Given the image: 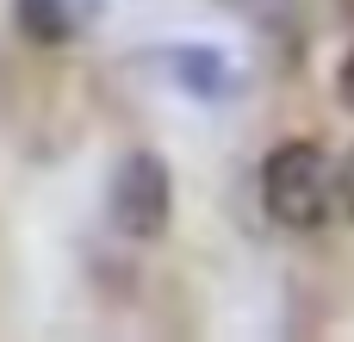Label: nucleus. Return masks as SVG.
<instances>
[{
    "label": "nucleus",
    "mask_w": 354,
    "mask_h": 342,
    "mask_svg": "<svg viewBox=\"0 0 354 342\" xmlns=\"http://www.w3.org/2000/svg\"><path fill=\"white\" fill-rule=\"evenodd\" d=\"M336 199H342V212L354 218V150L336 162Z\"/></svg>",
    "instance_id": "nucleus-5"
},
{
    "label": "nucleus",
    "mask_w": 354,
    "mask_h": 342,
    "mask_svg": "<svg viewBox=\"0 0 354 342\" xmlns=\"http://www.w3.org/2000/svg\"><path fill=\"white\" fill-rule=\"evenodd\" d=\"M106 206H112V224L131 237V243H156L174 218V174L156 150H131L118 156L112 168V187H106Z\"/></svg>",
    "instance_id": "nucleus-2"
},
{
    "label": "nucleus",
    "mask_w": 354,
    "mask_h": 342,
    "mask_svg": "<svg viewBox=\"0 0 354 342\" xmlns=\"http://www.w3.org/2000/svg\"><path fill=\"white\" fill-rule=\"evenodd\" d=\"M261 206H268V218L286 224V231H317V224H330V212H336L342 199H336V162L324 156V143H311V137L274 143L268 162H261Z\"/></svg>",
    "instance_id": "nucleus-1"
},
{
    "label": "nucleus",
    "mask_w": 354,
    "mask_h": 342,
    "mask_svg": "<svg viewBox=\"0 0 354 342\" xmlns=\"http://www.w3.org/2000/svg\"><path fill=\"white\" fill-rule=\"evenodd\" d=\"M100 12H106V0H12V25H19V37L37 44V50H62V44H75L81 31L100 25Z\"/></svg>",
    "instance_id": "nucleus-3"
},
{
    "label": "nucleus",
    "mask_w": 354,
    "mask_h": 342,
    "mask_svg": "<svg viewBox=\"0 0 354 342\" xmlns=\"http://www.w3.org/2000/svg\"><path fill=\"white\" fill-rule=\"evenodd\" d=\"M336 100H342V106L354 112V50L342 56V69H336Z\"/></svg>",
    "instance_id": "nucleus-6"
},
{
    "label": "nucleus",
    "mask_w": 354,
    "mask_h": 342,
    "mask_svg": "<svg viewBox=\"0 0 354 342\" xmlns=\"http://www.w3.org/2000/svg\"><path fill=\"white\" fill-rule=\"evenodd\" d=\"M162 62H168L174 87L193 93V100H230V93H236V69H230L212 44H174Z\"/></svg>",
    "instance_id": "nucleus-4"
}]
</instances>
